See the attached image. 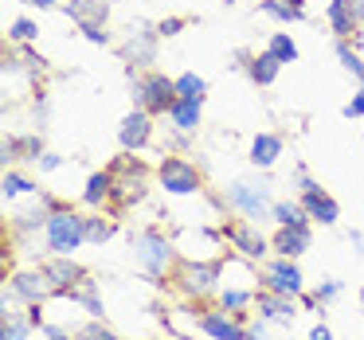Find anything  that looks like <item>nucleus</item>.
<instances>
[{"label":"nucleus","instance_id":"f257e3e1","mask_svg":"<svg viewBox=\"0 0 364 340\" xmlns=\"http://www.w3.org/2000/svg\"><path fill=\"white\" fill-rule=\"evenodd\" d=\"M110 176H114V188H110V204L106 207H110L114 215H122L134 204H141L145 192H149V168L137 157H118L110 165Z\"/></svg>","mask_w":364,"mask_h":340},{"label":"nucleus","instance_id":"f03ea898","mask_svg":"<svg viewBox=\"0 0 364 340\" xmlns=\"http://www.w3.org/2000/svg\"><path fill=\"white\" fill-rule=\"evenodd\" d=\"M43 238H48L51 254H75L87 243V215H79L75 207L59 204L55 212H48V219H43Z\"/></svg>","mask_w":364,"mask_h":340},{"label":"nucleus","instance_id":"7ed1b4c3","mask_svg":"<svg viewBox=\"0 0 364 340\" xmlns=\"http://www.w3.org/2000/svg\"><path fill=\"white\" fill-rule=\"evenodd\" d=\"M134 258L141 262V270L149 278H173V270H176V254L168 246V238L153 227L134 235Z\"/></svg>","mask_w":364,"mask_h":340},{"label":"nucleus","instance_id":"20e7f679","mask_svg":"<svg viewBox=\"0 0 364 340\" xmlns=\"http://www.w3.org/2000/svg\"><path fill=\"white\" fill-rule=\"evenodd\" d=\"M134 98H137V110L145 114H168L176 106V79H165L161 71H145L134 79Z\"/></svg>","mask_w":364,"mask_h":340},{"label":"nucleus","instance_id":"39448f33","mask_svg":"<svg viewBox=\"0 0 364 340\" xmlns=\"http://www.w3.org/2000/svg\"><path fill=\"white\" fill-rule=\"evenodd\" d=\"M223 274V262H176L173 282L184 297H208Z\"/></svg>","mask_w":364,"mask_h":340},{"label":"nucleus","instance_id":"423d86ee","mask_svg":"<svg viewBox=\"0 0 364 340\" xmlns=\"http://www.w3.org/2000/svg\"><path fill=\"white\" fill-rule=\"evenodd\" d=\"M220 235L228 238V246L239 254V258H247V262H262V258H267V251H270V243L247 219H223L220 223Z\"/></svg>","mask_w":364,"mask_h":340},{"label":"nucleus","instance_id":"0eeeda50","mask_svg":"<svg viewBox=\"0 0 364 340\" xmlns=\"http://www.w3.org/2000/svg\"><path fill=\"white\" fill-rule=\"evenodd\" d=\"M157 180L165 192H173V196H192V192H200V184H204V176H200V168L192 165V160L184 157H165L157 168Z\"/></svg>","mask_w":364,"mask_h":340},{"label":"nucleus","instance_id":"6e6552de","mask_svg":"<svg viewBox=\"0 0 364 340\" xmlns=\"http://www.w3.org/2000/svg\"><path fill=\"white\" fill-rule=\"evenodd\" d=\"M262 290H274L282 297H301L306 282H301V270L294 266V258L278 254L274 262H267V270H262Z\"/></svg>","mask_w":364,"mask_h":340},{"label":"nucleus","instance_id":"1a4fd4ad","mask_svg":"<svg viewBox=\"0 0 364 340\" xmlns=\"http://www.w3.org/2000/svg\"><path fill=\"white\" fill-rule=\"evenodd\" d=\"M196 329L204 332V336H212V340H251L247 329H243V321H239L235 313H228L223 305L220 309H200Z\"/></svg>","mask_w":364,"mask_h":340},{"label":"nucleus","instance_id":"9d476101","mask_svg":"<svg viewBox=\"0 0 364 340\" xmlns=\"http://www.w3.org/2000/svg\"><path fill=\"white\" fill-rule=\"evenodd\" d=\"M301 207H306V215L309 219H317V223H337L341 219V207H337V199L329 196V192L321 188V184H314L306 172H301V199H298Z\"/></svg>","mask_w":364,"mask_h":340},{"label":"nucleus","instance_id":"9b49d317","mask_svg":"<svg viewBox=\"0 0 364 340\" xmlns=\"http://www.w3.org/2000/svg\"><path fill=\"white\" fill-rule=\"evenodd\" d=\"M40 270L48 274V282L55 285L59 297H63V293H71L75 285H79L82 278H87V270H82L79 262L71 258V254H51V258H43V262H40Z\"/></svg>","mask_w":364,"mask_h":340},{"label":"nucleus","instance_id":"f8f14e48","mask_svg":"<svg viewBox=\"0 0 364 340\" xmlns=\"http://www.w3.org/2000/svg\"><path fill=\"white\" fill-rule=\"evenodd\" d=\"M12 293H16V297H24L28 305H43L48 297H59L55 285L48 282V274H43V270H28V274H16V278H12Z\"/></svg>","mask_w":364,"mask_h":340},{"label":"nucleus","instance_id":"ddd939ff","mask_svg":"<svg viewBox=\"0 0 364 340\" xmlns=\"http://www.w3.org/2000/svg\"><path fill=\"white\" fill-rule=\"evenodd\" d=\"M149 137H153V114H145V110H134L126 121H122V129H118V141H122V149H126V153L145 149Z\"/></svg>","mask_w":364,"mask_h":340},{"label":"nucleus","instance_id":"4468645a","mask_svg":"<svg viewBox=\"0 0 364 340\" xmlns=\"http://www.w3.org/2000/svg\"><path fill=\"white\" fill-rule=\"evenodd\" d=\"M255 309H259L267 321H274V324H290L294 317H298L294 297H282V293H274V290H259V293H255Z\"/></svg>","mask_w":364,"mask_h":340},{"label":"nucleus","instance_id":"2eb2a0df","mask_svg":"<svg viewBox=\"0 0 364 340\" xmlns=\"http://www.w3.org/2000/svg\"><path fill=\"white\" fill-rule=\"evenodd\" d=\"M228 199L247 215V219H259L262 212H270V207H274V204L267 199V192H262V188H251V184H231V188H228Z\"/></svg>","mask_w":364,"mask_h":340},{"label":"nucleus","instance_id":"dca6fc26","mask_svg":"<svg viewBox=\"0 0 364 340\" xmlns=\"http://www.w3.org/2000/svg\"><path fill=\"white\" fill-rule=\"evenodd\" d=\"M325 16H329V28L341 43H348V35H356V28H360V16H356L353 0H329V12Z\"/></svg>","mask_w":364,"mask_h":340},{"label":"nucleus","instance_id":"f3484780","mask_svg":"<svg viewBox=\"0 0 364 340\" xmlns=\"http://www.w3.org/2000/svg\"><path fill=\"white\" fill-rule=\"evenodd\" d=\"M67 16L79 28H102L106 16H110V4L106 0H71L67 4Z\"/></svg>","mask_w":364,"mask_h":340},{"label":"nucleus","instance_id":"a211bd4d","mask_svg":"<svg viewBox=\"0 0 364 340\" xmlns=\"http://www.w3.org/2000/svg\"><path fill=\"white\" fill-rule=\"evenodd\" d=\"M270 246H274L282 258H298L309 246V227H278V235L270 238Z\"/></svg>","mask_w":364,"mask_h":340},{"label":"nucleus","instance_id":"6ab92c4d","mask_svg":"<svg viewBox=\"0 0 364 340\" xmlns=\"http://www.w3.org/2000/svg\"><path fill=\"white\" fill-rule=\"evenodd\" d=\"M278 157H282V137L278 133H259L251 141V165L255 168H270Z\"/></svg>","mask_w":364,"mask_h":340},{"label":"nucleus","instance_id":"aec40b11","mask_svg":"<svg viewBox=\"0 0 364 340\" xmlns=\"http://www.w3.org/2000/svg\"><path fill=\"white\" fill-rule=\"evenodd\" d=\"M110 188H114V176H110V168H106V172H95L87 180V192H82V204L87 207H106L110 204Z\"/></svg>","mask_w":364,"mask_h":340},{"label":"nucleus","instance_id":"412c9836","mask_svg":"<svg viewBox=\"0 0 364 340\" xmlns=\"http://www.w3.org/2000/svg\"><path fill=\"white\" fill-rule=\"evenodd\" d=\"M200 106L204 102H196V98H176V106L168 110V118H173V126L181 129V133H192V129L200 126Z\"/></svg>","mask_w":364,"mask_h":340},{"label":"nucleus","instance_id":"4be33fe9","mask_svg":"<svg viewBox=\"0 0 364 340\" xmlns=\"http://www.w3.org/2000/svg\"><path fill=\"white\" fill-rule=\"evenodd\" d=\"M278 67H282V63H278V59L270 55V51H262V55H255L251 63H247V75H251V79L259 82V87H270V82L278 79Z\"/></svg>","mask_w":364,"mask_h":340},{"label":"nucleus","instance_id":"5701e85b","mask_svg":"<svg viewBox=\"0 0 364 340\" xmlns=\"http://www.w3.org/2000/svg\"><path fill=\"white\" fill-rule=\"evenodd\" d=\"M153 51H157V32L134 35V40L126 43V59H134V67H149L153 63Z\"/></svg>","mask_w":364,"mask_h":340},{"label":"nucleus","instance_id":"b1692460","mask_svg":"<svg viewBox=\"0 0 364 340\" xmlns=\"http://www.w3.org/2000/svg\"><path fill=\"white\" fill-rule=\"evenodd\" d=\"M270 215H274V223L278 227H309V215H306V207L301 204H274L270 207Z\"/></svg>","mask_w":364,"mask_h":340},{"label":"nucleus","instance_id":"393cba45","mask_svg":"<svg viewBox=\"0 0 364 340\" xmlns=\"http://www.w3.org/2000/svg\"><path fill=\"white\" fill-rule=\"evenodd\" d=\"M36 324L28 321V317H16L4 309V324H0V340H28V332H32Z\"/></svg>","mask_w":364,"mask_h":340},{"label":"nucleus","instance_id":"a878e982","mask_svg":"<svg viewBox=\"0 0 364 340\" xmlns=\"http://www.w3.org/2000/svg\"><path fill=\"white\" fill-rule=\"evenodd\" d=\"M267 51L278 59V63H294V59H298V48H294V40H290L286 32H274V35H270Z\"/></svg>","mask_w":364,"mask_h":340},{"label":"nucleus","instance_id":"bb28decb","mask_svg":"<svg viewBox=\"0 0 364 340\" xmlns=\"http://www.w3.org/2000/svg\"><path fill=\"white\" fill-rule=\"evenodd\" d=\"M204 94H208V82L200 79V75H181L176 79V98H196V102H204Z\"/></svg>","mask_w":364,"mask_h":340},{"label":"nucleus","instance_id":"cd10ccee","mask_svg":"<svg viewBox=\"0 0 364 340\" xmlns=\"http://www.w3.org/2000/svg\"><path fill=\"white\" fill-rule=\"evenodd\" d=\"M114 235V223L102 215H87V243H106Z\"/></svg>","mask_w":364,"mask_h":340},{"label":"nucleus","instance_id":"c85d7f7f","mask_svg":"<svg viewBox=\"0 0 364 340\" xmlns=\"http://www.w3.org/2000/svg\"><path fill=\"white\" fill-rule=\"evenodd\" d=\"M337 55H341V63H345V71L356 75V79H360V87H364V63H360V55H356L348 43H341V40H337Z\"/></svg>","mask_w":364,"mask_h":340},{"label":"nucleus","instance_id":"c756f323","mask_svg":"<svg viewBox=\"0 0 364 340\" xmlns=\"http://www.w3.org/2000/svg\"><path fill=\"white\" fill-rule=\"evenodd\" d=\"M28 192H36V184H32V180H24L20 172H4V199H12V196H28Z\"/></svg>","mask_w":364,"mask_h":340},{"label":"nucleus","instance_id":"7c9ffc66","mask_svg":"<svg viewBox=\"0 0 364 340\" xmlns=\"http://www.w3.org/2000/svg\"><path fill=\"white\" fill-rule=\"evenodd\" d=\"M75 340H118V332H110V329H106V324L95 317L90 324H82V329L75 332Z\"/></svg>","mask_w":364,"mask_h":340},{"label":"nucleus","instance_id":"2f4dec72","mask_svg":"<svg viewBox=\"0 0 364 340\" xmlns=\"http://www.w3.org/2000/svg\"><path fill=\"white\" fill-rule=\"evenodd\" d=\"M259 9L267 12V16H274V20H286V24H290V20H301V12H294L286 0H262Z\"/></svg>","mask_w":364,"mask_h":340},{"label":"nucleus","instance_id":"473e14b6","mask_svg":"<svg viewBox=\"0 0 364 340\" xmlns=\"http://www.w3.org/2000/svg\"><path fill=\"white\" fill-rule=\"evenodd\" d=\"M36 35H40V28H36L32 20H12V28H9V40H16V43H32Z\"/></svg>","mask_w":364,"mask_h":340},{"label":"nucleus","instance_id":"72a5a7b5","mask_svg":"<svg viewBox=\"0 0 364 340\" xmlns=\"http://www.w3.org/2000/svg\"><path fill=\"white\" fill-rule=\"evenodd\" d=\"M184 24H188L184 16H168V20H161V24H157V35H176Z\"/></svg>","mask_w":364,"mask_h":340},{"label":"nucleus","instance_id":"f704fd0d","mask_svg":"<svg viewBox=\"0 0 364 340\" xmlns=\"http://www.w3.org/2000/svg\"><path fill=\"white\" fill-rule=\"evenodd\" d=\"M345 118H364V87H360V94L345 106Z\"/></svg>","mask_w":364,"mask_h":340},{"label":"nucleus","instance_id":"c9c22d12","mask_svg":"<svg viewBox=\"0 0 364 340\" xmlns=\"http://www.w3.org/2000/svg\"><path fill=\"white\" fill-rule=\"evenodd\" d=\"M337 293H341V282H325V285H321V290H317V293H314V297H317V305H321V301H329V297H337Z\"/></svg>","mask_w":364,"mask_h":340},{"label":"nucleus","instance_id":"e433bc0d","mask_svg":"<svg viewBox=\"0 0 364 340\" xmlns=\"http://www.w3.org/2000/svg\"><path fill=\"white\" fill-rule=\"evenodd\" d=\"M40 332H43V336H48V340H71V332H63V329H55V324H48V321H43V324H40Z\"/></svg>","mask_w":364,"mask_h":340},{"label":"nucleus","instance_id":"4c0bfd02","mask_svg":"<svg viewBox=\"0 0 364 340\" xmlns=\"http://www.w3.org/2000/svg\"><path fill=\"white\" fill-rule=\"evenodd\" d=\"M82 35H87L90 43H102V48H106V43H110V35H106L102 28H82Z\"/></svg>","mask_w":364,"mask_h":340},{"label":"nucleus","instance_id":"58836bf2","mask_svg":"<svg viewBox=\"0 0 364 340\" xmlns=\"http://www.w3.org/2000/svg\"><path fill=\"white\" fill-rule=\"evenodd\" d=\"M59 165H63V160H59L55 153H43V157H40V168H43V172H51V168H59Z\"/></svg>","mask_w":364,"mask_h":340},{"label":"nucleus","instance_id":"ea45409f","mask_svg":"<svg viewBox=\"0 0 364 340\" xmlns=\"http://www.w3.org/2000/svg\"><path fill=\"white\" fill-rule=\"evenodd\" d=\"M309 340H333V332L325 329V324H314V329H309Z\"/></svg>","mask_w":364,"mask_h":340},{"label":"nucleus","instance_id":"a19ab883","mask_svg":"<svg viewBox=\"0 0 364 340\" xmlns=\"http://www.w3.org/2000/svg\"><path fill=\"white\" fill-rule=\"evenodd\" d=\"M286 4H290L294 12H301V16H306V0H286Z\"/></svg>","mask_w":364,"mask_h":340},{"label":"nucleus","instance_id":"79ce46f5","mask_svg":"<svg viewBox=\"0 0 364 340\" xmlns=\"http://www.w3.org/2000/svg\"><path fill=\"white\" fill-rule=\"evenodd\" d=\"M28 4H36V9H51L55 0H28Z\"/></svg>","mask_w":364,"mask_h":340},{"label":"nucleus","instance_id":"37998d69","mask_svg":"<svg viewBox=\"0 0 364 340\" xmlns=\"http://www.w3.org/2000/svg\"><path fill=\"white\" fill-rule=\"evenodd\" d=\"M353 4H356V16L364 20V0H353Z\"/></svg>","mask_w":364,"mask_h":340},{"label":"nucleus","instance_id":"c03bdc74","mask_svg":"<svg viewBox=\"0 0 364 340\" xmlns=\"http://www.w3.org/2000/svg\"><path fill=\"white\" fill-rule=\"evenodd\" d=\"M360 305H364V290H360Z\"/></svg>","mask_w":364,"mask_h":340},{"label":"nucleus","instance_id":"a18cd8bd","mask_svg":"<svg viewBox=\"0 0 364 340\" xmlns=\"http://www.w3.org/2000/svg\"><path fill=\"white\" fill-rule=\"evenodd\" d=\"M228 4H231V0H228Z\"/></svg>","mask_w":364,"mask_h":340}]
</instances>
